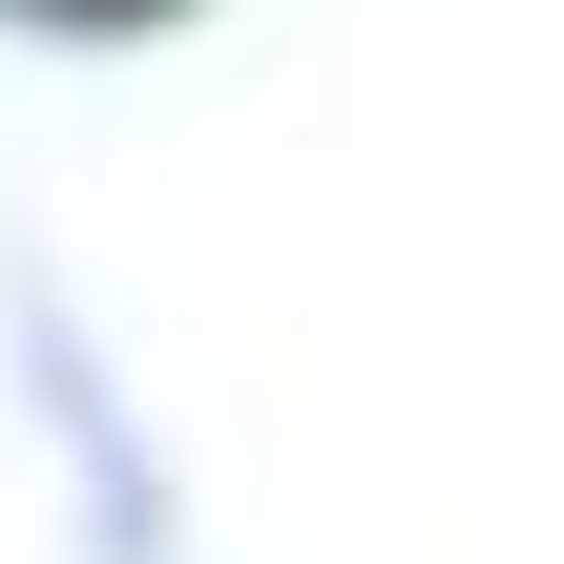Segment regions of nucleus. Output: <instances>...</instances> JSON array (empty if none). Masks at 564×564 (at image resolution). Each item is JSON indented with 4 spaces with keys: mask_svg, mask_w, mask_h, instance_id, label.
<instances>
[{
    "mask_svg": "<svg viewBox=\"0 0 564 564\" xmlns=\"http://www.w3.org/2000/svg\"><path fill=\"white\" fill-rule=\"evenodd\" d=\"M42 21H147V0H42Z\"/></svg>",
    "mask_w": 564,
    "mask_h": 564,
    "instance_id": "1",
    "label": "nucleus"
}]
</instances>
